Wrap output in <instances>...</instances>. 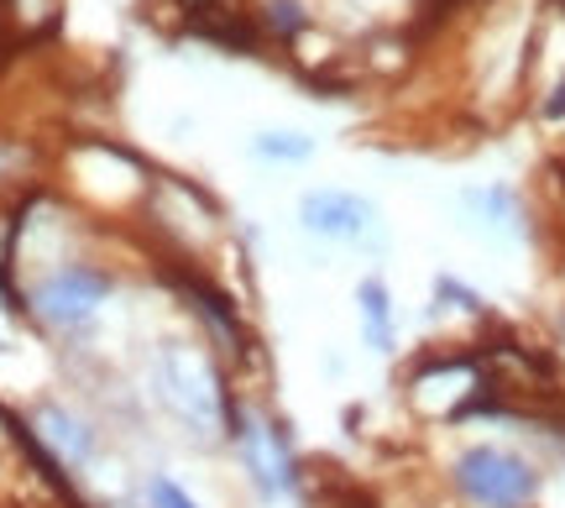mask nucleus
<instances>
[{"label": "nucleus", "mask_w": 565, "mask_h": 508, "mask_svg": "<svg viewBox=\"0 0 565 508\" xmlns=\"http://www.w3.org/2000/svg\"><path fill=\"white\" fill-rule=\"evenodd\" d=\"M147 388L168 420H179L189 435H225L231 430V393H225L215 362L189 341H162L147 367Z\"/></svg>", "instance_id": "obj_1"}, {"label": "nucleus", "mask_w": 565, "mask_h": 508, "mask_svg": "<svg viewBox=\"0 0 565 508\" xmlns=\"http://www.w3.org/2000/svg\"><path fill=\"white\" fill-rule=\"evenodd\" d=\"M450 483L477 508H534V498H540L534 462H524L508 446H466L450 467Z\"/></svg>", "instance_id": "obj_2"}, {"label": "nucleus", "mask_w": 565, "mask_h": 508, "mask_svg": "<svg viewBox=\"0 0 565 508\" xmlns=\"http://www.w3.org/2000/svg\"><path fill=\"white\" fill-rule=\"evenodd\" d=\"M231 441H236L246 477H252V488L263 498H294L299 493V467H294V451H288L282 425L252 414L246 404H231Z\"/></svg>", "instance_id": "obj_3"}, {"label": "nucleus", "mask_w": 565, "mask_h": 508, "mask_svg": "<svg viewBox=\"0 0 565 508\" xmlns=\"http://www.w3.org/2000/svg\"><path fill=\"white\" fill-rule=\"evenodd\" d=\"M105 299H110V278L95 267H58L32 288V309L53 330H89L100 320Z\"/></svg>", "instance_id": "obj_4"}, {"label": "nucleus", "mask_w": 565, "mask_h": 508, "mask_svg": "<svg viewBox=\"0 0 565 508\" xmlns=\"http://www.w3.org/2000/svg\"><path fill=\"white\" fill-rule=\"evenodd\" d=\"M299 225L320 242H366L377 231V204L351 189H309L299 200Z\"/></svg>", "instance_id": "obj_5"}, {"label": "nucleus", "mask_w": 565, "mask_h": 508, "mask_svg": "<svg viewBox=\"0 0 565 508\" xmlns=\"http://www.w3.org/2000/svg\"><path fill=\"white\" fill-rule=\"evenodd\" d=\"M461 215L487 236H524V204L508 183H477L461 194Z\"/></svg>", "instance_id": "obj_6"}, {"label": "nucleus", "mask_w": 565, "mask_h": 508, "mask_svg": "<svg viewBox=\"0 0 565 508\" xmlns=\"http://www.w3.org/2000/svg\"><path fill=\"white\" fill-rule=\"evenodd\" d=\"M38 430H42V441L58 451V462H68V467H89L95 462V430L84 425L79 414H68L63 404H42Z\"/></svg>", "instance_id": "obj_7"}, {"label": "nucleus", "mask_w": 565, "mask_h": 508, "mask_svg": "<svg viewBox=\"0 0 565 508\" xmlns=\"http://www.w3.org/2000/svg\"><path fill=\"white\" fill-rule=\"evenodd\" d=\"M356 315H362V341L366 351L387 357L398 346V320H393V294L383 278H362L356 284Z\"/></svg>", "instance_id": "obj_8"}, {"label": "nucleus", "mask_w": 565, "mask_h": 508, "mask_svg": "<svg viewBox=\"0 0 565 508\" xmlns=\"http://www.w3.org/2000/svg\"><path fill=\"white\" fill-rule=\"evenodd\" d=\"M252 152L267 158V163H303V158L315 152V142H309L303 131H257V137H252Z\"/></svg>", "instance_id": "obj_9"}, {"label": "nucleus", "mask_w": 565, "mask_h": 508, "mask_svg": "<svg viewBox=\"0 0 565 508\" xmlns=\"http://www.w3.org/2000/svg\"><path fill=\"white\" fill-rule=\"evenodd\" d=\"M435 305L461 309V315H482V294H477V288H466L461 278H435Z\"/></svg>", "instance_id": "obj_10"}, {"label": "nucleus", "mask_w": 565, "mask_h": 508, "mask_svg": "<svg viewBox=\"0 0 565 508\" xmlns=\"http://www.w3.org/2000/svg\"><path fill=\"white\" fill-rule=\"evenodd\" d=\"M147 508H200L173 477H147Z\"/></svg>", "instance_id": "obj_11"}, {"label": "nucleus", "mask_w": 565, "mask_h": 508, "mask_svg": "<svg viewBox=\"0 0 565 508\" xmlns=\"http://www.w3.org/2000/svg\"><path fill=\"white\" fill-rule=\"evenodd\" d=\"M267 21H273V32H282V38H294V32L303 27L299 0H273V6H267Z\"/></svg>", "instance_id": "obj_12"}, {"label": "nucleus", "mask_w": 565, "mask_h": 508, "mask_svg": "<svg viewBox=\"0 0 565 508\" xmlns=\"http://www.w3.org/2000/svg\"><path fill=\"white\" fill-rule=\"evenodd\" d=\"M545 116H550V121H561V116H565V84L545 100Z\"/></svg>", "instance_id": "obj_13"}, {"label": "nucleus", "mask_w": 565, "mask_h": 508, "mask_svg": "<svg viewBox=\"0 0 565 508\" xmlns=\"http://www.w3.org/2000/svg\"><path fill=\"white\" fill-rule=\"evenodd\" d=\"M561 346H565V320H561Z\"/></svg>", "instance_id": "obj_14"}]
</instances>
